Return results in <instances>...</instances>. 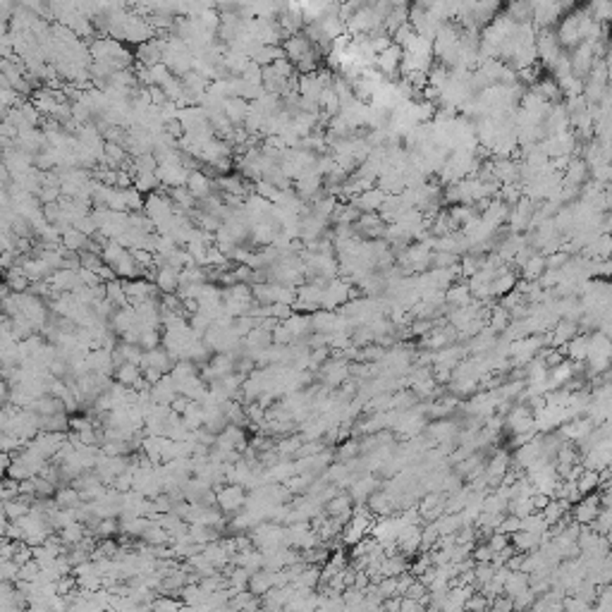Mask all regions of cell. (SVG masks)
I'll use <instances>...</instances> for the list:
<instances>
[{
    "mask_svg": "<svg viewBox=\"0 0 612 612\" xmlns=\"http://www.w3.org/2000/svg\"><path fill=\"white\" fill-rule=\"evenodd\" d=\"M433 65H435L433 39L414 34V36L402 46V74H407V72H431Z\"/></svg>",
    "mask_w": 612,
    "mask_h": 612,
    "instance_id": "cell-1",
    "label": "cell"
},
{
    "mask_svg": "<svg viewBox=\"0 0 612 612\" xmlns=\"http://www.w3.org/2000/svg\"><path fill=\"white\" fill-rule=\"evenodd\" d=\"M586 362H588L591 376H603V373L612 366V337L605 335L603 330H598L591 335Z\"/></svg>",
    "mask_w": 612,
    "mask_h": 612,
    "instance_id": "cell-2",
    "label": "cell"
},
{
    "mask_svg": "<svg viewBox=\"0 0 612 612\" xmlns=\"http://www.w3.org/2000/svg\"><path fill=\"white\" fill-rule=\"evenodd\" d=\"M536 51H539V60L548 70H553L560 63V58L567 53L555 29H539V34H536Z\"/></svg>",
    "mask_w": 612,
    "mask_h": 612,
    "instance_id": "cell-3",
    "label": "cell"
},
{
    "mask_svg": "<svg viewBox=\"0 0 612 612\" xmlns=\"http://www.w3.org/2000/svg\"><path fill=\"white\" fill-rule=\"evenodd\" d=\"M507 223H509V230H512L514 235H521V233H526V230L534 228V223H536V201L531 199V196L524 194L521 199L516 201L512 208H509Z\"/></svg>",
    "mask_w": 612,
    "mask_h": 612,
    "instance_id": "cell-4",
    "label": "cell"
},
{
    "mask_svg": "<svg viewBox=\"0 0 612 612\" xmlns=\"http://www.w3.org/2000/svg\"><path fill=\"white\" fill-rule=\"evenodd\" d=\"M247 488L240 484H225L218 488V507L225 514H237L242 507H247Z\"/></svg>",
    "mask_w": 612,
    "mask_h": 612,
    "instance_id": "cell-5",
    "label": "cell"
},
{
    "mask_svg": "<svg viewBox=\"0 0 612 612\" xmlns=\"http://www.w3.org/2000/svg\"><path fill=\"white\" fill-rule=\"evenodd\" d=\"M601 509H603V500L598 493L581 495L572 505V519L579 521L581 526H591V524L596 521V516L601 514Z\"/></svg>",
    "mask_w": 612,
    "mask_h": 612,
    "instance_id": "cell-6",
    "label": "cell"
},
{
    "mask_svg": "<svg viewBox=\"0 0 612 612\" xmlns=\"http://www.w3.org/2000/svg\"><path fill=\"white\" fill-rule=\"evenodd\" d=\"M373 67H376L383 77H395V74H399L402 72V46L390 44L387 49L376 53V58H373Z\"/></svg>",
    "mask_w": 612,
    "mask_h": 612,
    "instance_id": "cell-7",
    "label": "cell"
},
{
    "mask_svg": "<svg viewBox=\"0 0 612 612\" xmlns=\"http://www.w3.org/2000/svg\"><path fill=\"white\" fill-rule=\"evenodd\" d=\"M163 49H165V39H148L137 46L134 58H137V63L141 67H153L163 63Z\"/></svg>",
    "mask_w": 612,
    "mask_h": 612,
    "instance_id": "cell-8",
    "label": "cell"
},
{
    "mask_svg": "<svg viewBox=\"0 0 612 612\" xmlns=\"http://www.w3.org/2000/svg\"><path fill=\"white\" fill-rule=\"evenodd\" d=\"M387 199V192L383 187H371L366 189V192L352 196V203L362 210V213H380V208H383V203Z\"/></svg>",
    "mask_w": 612,
    "mask_h": 612,
    "instance_id": "cell-9",
    "label": "cell"
},
{
    "mask_svg": "<svg viewBox=\"0 0 612 612\" xmlns=\"http://www.w3.org/2000/svg\"><path fill=\"white\" fill-rule=\"evenodd\" d=\"M187 189L194 194V199H196V201L208 199V196H213V194L218 192L215 180L210 178L208 173H203V170H192V173H189Z\"/></svg>",
    "mask_w": 612,
    "mask_h": 612,
    "instance_id": "cell-10",
    "label": "cell"
},
{
    "mask_svg": "<svg viewBox=\"0 0 612 612\" xmlns=\"http://www.w3.org/2000/svg\"><path fill=\"white\" fill-rule=\"evenodd\" d=\"M153 282L158 285V290L163 292V295H175L182 282V268H175V266H160L158 270H155V277Z\"/></svg>",
    "mask_w": 612,
    "mask_h": 612,
    "instance_id": "cell-11",
    "label": "cell"
},
{
    "mask_svg": "<svg viewBox=\"0 0 612 612\" xmlns=\"http://www.w3.org/2000/svg\"><path fill=\"white\" fill-rule=\"evenodd\" d=\"M325 514H328V516H340L345 524L350 521V516L355 514V500H352L350 491H347V493L340 491L335 498H330L328 502H325Z\"/></svg>",
    "mask_w": 612,
    "mask_h": 612,
    "instance_id": "cell-12",
    "label": "cell"
},
{
    "mask_svg": "<svg viewBox=\"0 0 612 612\" xmlns=\"http://www.w3.org/2000/svg\"><path fill=\"white\" fill-rule=\"evenodd\" d=\"M180 395L178 390V383L173 380V376H163L158 383H153L151 387V399L155 404H173V399Z\"/></svg>",
    "mask_w": 612,
    "mask_h": 612,
    "instance_id": "cell-13",
    "label": "cell"
},
{
    "mask_svg": "<svg viewBox=\"0 0 612 612\" xmlns=\"http://www.w3.org/2000/svg\"><path fill=\"white\" fill-rule=\"evenodd\" d=\"M376 488H378V481L373 479V476H357L350 486V495H352V500H355V505H364Z\"/></svg>",
    "mask_w": 612,
    "mask_h": 612,
    "instance_id": "cell-14",
    "label": "cell"
},
{
    "mask_svg": "<svg viewBox=\"0 0 612 612\" xmlns=\"http://www.w3.org/2000/svg\"><path fill=\"white\" fill-rule=\"evenodd\" d=\"M270 588H275V572L273 569H266V567L256 569L249 579V591L261 598V596H266Z\"/></svg>",
    "mask_w": 612,
    "mask_h": 612,
    "instance_id": "cell-15",
    "label": "cell"
},
{
    "mask_svg": "<svg viewBox=\"0 0 612 612\" xmlns=\"http://www.w3.org/2000/svg\"><path fill=\"white\" fill-rule=\"evenodd\" d=\"M366 505H369V509L376 516H387V514H392L397 509L395 498H392L387 491H373L371 498L366 500Z\"/></svg>",
    "mask_w": 612,
    "mask_h": 612,
    "instance_id": "cell-16",
    "label": "cell"
},
{
    "mask_svg": "<svg viewBox=\"0 0 612 612\" xmlns=\"http://www.w3.org/2000/svg\"><path fill=\"white\" fill-rule=\"evenodd\" d=\"M474 299L471 295V287H469V282H457L454 280L450 287L445 290V304L450 306V309H457V306H466L469 302Z\"/></svg>",
    "mask_w": 612,
    "mask_h": 612,
    "instance_id": "cell-17",
    "label": "cell"
},
{
    "mask_svg": "<svg viewBox=\"0 0 612 612\" xmlns=\"http://www.w3.org/2000/svg\"><path fill=\"white\" fill-rule=\"evenodd\" d=\"M548 268V256L546 254H534L521 263V275L524 280H539V277L546 273Z\"/></svg>",
    "mask_w": 612,
    "mask_h": 612,
    "instance_id": "cell-18",
    "label": "cell"
},
{
    "mask_svg": "<svg viewBox=\"0 0 612 612\" xmlns=\"http://www.w3.org/2000/svg\"><path fill=\"white\" fill-rule=\"evenodd\" d=\"M588 342H591V335H579V332H576L562 350H564V355H567V359H572V362H586Z\"/></svg>",
    "mask_w": 612,
    "mask_h": 612,
    "instance_id": "cell-19",
    "label": "cell"
},
{
    "mask_svg": "<svg viewBox=\"0 0 612 612\" xmlns=\"http://www.w3.org/2000/svg\"><path fill=\"white\" fill-rule=\"evenodd\" d=\"M39 428L41 431H51V433H70V414L67 412H58V414H49V417L39 419Z\"/></svg>",
    "mask_w": 612,
    "mask_h": 612,
    "instance_id": "cell-20",
    "label": "cell"
},
{
    "mask_svg": "<svg viewBox=\"0 0 612 612\" xmlns=\"http://www.w3.org/2000/svg\"><path fill=\"white\" fill-rule=\"evenodd\" d=\"M516 290V275L512 273V270L502 268L498 275H495V280L491 285V292H493V299H502L505 295H509V292Z\"/></svg>",
    "mask_w": 612,
    "mask_h": 612,
    "instance_id": "cell-21",
    "label": "cell"
},
{
    "mask_svg": "<svg viewBox=\"0 0 612 612\" xmlns=\"http://www.w3.org/2000/svg\"><path fill=\"white\" fill-rule=\"evenodd\" d=\"M144 376V369H141V364H134V362H125V364H120L118 369H115V380H118V383H122V385H127V387H134V383H137V380Z\"/></svg>",
    "mask_w": 612,
    "mask_h": 612,
    "instance_id": "cell-22",
    "label": "cell"
},
{
    "mask_svg": "<svg viewBox=\"0 0 612 612\" xmlns=\"http://www.w3.org/2000/svg\"><path fill=\"white\" fill-rule=\"evenodd\" d=\"M53 498H56L58 507H63V509H77V507L81 505V502H84V498H81V493H79L74 486H60V488H58V493L53 495Z\"/></svg>",
    "mask_w": 612,
    "mask_h": 612,
    "instance_id": "cell-23",
    "label": "cell"
},
{
    "mask_svg": "<svg viewBox=\"0 0 612 612\" xmlns=\"http://www.w3.org/2000/svg\"><path fill=\"white\" fill-rule=\"evenodd\" d=\"M509 541H512V546L519 550V553H531V550H536L541 546V536H536L531 531H524V529H519L516 534L509 536Z\"/></svg>",
    "mask_w": 612,
    "mask_h": 612,
    "instance_id": "cell-24",
    "label": "cell"
},
{
    "mask_svg": "<svg viewBox=\"0 0 612 612\" xmlns=\"http://www.w3.org/2000/svg\"><path fill=\"white\" fill-rule=\"evenodd\" d=\"M106 297L111 299V302L118 306V309H122V306H129V297L125 292V280H120V277H115V280L106 282Z\"/></svg>",
    "mask_w": 612,
    "mask_h": 612,
    "instance_id": "cell-25",
    "label": "cell"
},
{
    "mask_svg": "<svg viewBox=\"0 0 612 612\" xmlns=\"http://www.w3.org/2000/svg\"><path fill=\"white\" fill-rule=\"evenodd\" d=\"M576 486H579V493H581V495L596 493L598 488H601V471L583 466V471L579 474V479H576Z\"/></svg>",
    "mask_w": 612,
    "mask_h": 612,
    "instance_id": "cell-26",
    "label": "cell"
},
{
    "mask_svg": "<svg viewBox=\"0 0 612 612\" xmlns=\"http://www.w3.org/2000/svg\"><path fill=\"white\" fill-rule=\"evenodd\" d=\"M93 536L101 539H118L120 536V519L118 516H106V519H98L96 526L91 529Z\"/></svg>",
    "mask_w": 612,
    "mask_h": 612,
    "instance_id": "cell-27",
    "label": "cell"
},
{
    "mask_svg": "<svg viewBox=\"0 0 612 612\" xmlns=\"http://www.w3.org/2000/svg\"><path fill=\"white\" fill-rule=\"evenodd\" d=\"M586 8L593 15V19H598L603 26L612 24V0H588Z\"/></svg>",
    "mask_w": 612,
    "mask_h": 612,
    "instance_id": "cell-28",
    "label": "cell"
},
{
    "mask_svg": "<svg viewBox=\"0 0 612 612\" xmlns=\"http://www.w3.org/2000/svg\"><path fill=\"white\" fill-rule=\"evenodd\" d=\"M362 440H357V438H347L345 440V445H340V450H337V459L340 461H350V459H357V457H362Z\"/></svg>",
    "mask_w": 612,
    "mask_h": 612,
    "instance_id": "cell-29",
    "label": "cell"
},
{
    "mask_svg": "<svg viewBox=\"0 0 612 612\" xmlns=\"http://www.w3.org/2000/svg\"><path fill=\"white\" fill-rule=\"evenodd\" d=\"M139 345H141V350H144V352L155 350V347L163 345V335L158 332V328H144V330H141V335H139Z\"/></svg>",
    "mask_w": 612,
    "mask_h": 612,
    "instance_id": "cell-30",
    "label": "cell"
},
{
    "mask_svg": "<svg viewBox=\"0 0 612 612\" xmlns=\"http://www.w3.org/2000/svg\"><path fill=\"white\" fill-rule=\"evenodd\" d=\"M19 564L15 560H0V581H17Z\"/></svg>",
    "mask_w": 612,
    "mask_h": 612,
    "instance_id": "cell-31",
    "label": "cell"
},
{
    "mask_svg": "<svg viewBox=\"0 0 612 612\" xmlns=\"http://www.w3.org/2000/svg\"><path fill=\"white\" fill-rule=\"evenodd\" d=\"M521 529V516H516V514H505L502 516V521H500V526H498V531H502V534H507V536H512V534H516Z\"/></svg>",
    "mask_w": 612,
    "mask_h": 612,
    "instance_id": "cell-32",
    "label": "cell"
},
{
    "mask_svg": "<svg viewBox=\"0 0 612 612\" xmlns=\"http://www.w3.org/2000/svg\"><path fill=\"white\" fill-rule=\"evenodd\" d=\"M96 424H93V419L91 417H84V414H72L70 417V428L74 433H79V431H86V428H93ZM98 428V426H96Z\"/></svg>",
    "mask_w": 612,
    "mask_h": 612,
    "instance_id": "cell-33",
    "label": "cell"
},
{
    "mask_svg": "<svg viewBox=\"0 0 612 612\" xmlns=\"http://www.w3.org/2000/svg\"><path fill=\"white\" fill-rule=\"evenodd\" d=\"M486 608H491V598H486L484 593H471L464 605V610H486Z\"/></svg>",
    "mask_w": 612,
    "mask_h": 612,
    "instance_id": "cell-34",
    "label": "cell"
},
{
    "mask_svg": "<svg viewBox=\"0 0 612 612\" xmlns=\"http://www.w3.org/2000/svg\"><path fill=\"white\" fill-rule=\"evenodd\" d=\"M474 560L476 562H493L495 557V550L488 546V543H481V546H474Z\"/></svg>",
    "mask_w": 612,
    "mask_h": 612,
    "instance_id": "cell-35",
    "label": "cell"
},
{
    "mask_svg": "<svg viewBox=\"0 0 612 612\" xmlns=\"http://www.w3.org/2000/svg\"><path fill=\"white\" fill-rule=\"evenodd\" d=\"M383 5L387 10H395V8H409L412 0H383Z\"/></svg>",
    "mask_w": 612,
    "mask_h": 612,
    "instance_id": "cell-36",
    "label": "cell"
}]
</instances>
